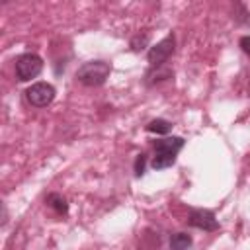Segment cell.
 Masks as SVG:
<instances>
[{
    "label": "cell",
    "mask_w": 250,
    "mask_h": 250,
    "mask_svg": "<svg viewBox=\"0 0 250 250\" xmlns=\"http://www.w3.org/2000/svg\"><path fill=\"white\" fill-rule=\"evenodd\" d=\"M146 41H148V37L146 35H137L133 41H131V47H133V51H141V49H145V45H146Z\"/></svg>",
    "instance_id": "12"
},
{
    "label": "cell",
    "mask_w": 250,
    "mask_h": 250,
    "mask_svg": "<svg viewBox=\"0 0 250 250\" xmlns=\"http://www.w3.org/2000/svg\"><path fill=\"white\" fill-rule=\"evenodd\" d=\"M143 172H145V154H139L135 160V174L143 176Z\"/></svg>",
    "instance_id": "13"
},
{
    "label": "cell",
    "mask_w": 250,
    "mask_h": 250,
    "mask_svg": "<svg viewBox=\"0 0 250 250\" xmlns=\"http://www.w3.org/2000/svg\"><path fill=\"white\" fill-rule=\"evenodd\" d=\"M41 68H43L41 57H37L35 53H23L16 61V78L21 82H27V80L35 78L41 72Z\"/></svg>",
    "instance_id": "2"
},
{
    "label": "cell",
    "mask_w": 250,
    "mask_h": 250,
    "mask_svg": "<svg viewBox=\"0 0 250 250\" xmlns=\"http://www.w3.org/2000/svg\"><path fill=\"white\" fill-rule=\"evenodd\" d=\"M191 246V236L186 232H176L170 238V248L172 250H188Z\"/></svg>",
    "instance_id": "8"
},
{
    "label": "cell",
    "mask_w": 250,
    "mask_h": 250,
    "mask_svg": "<svg viewBox=\"0 0 250 250\" xmlns=\"http://www.w3.org/2000/svg\"><path fill=\"white\" fill-rule=\"evenodd\" d=\"M188 223L195 229H201V230H217L219 229V221L215 219V215L207 209H193L189 213V219Z\"/></svg>",
    "instance_id": "5"
},
{
    "label": "cell",
    "mask_w": 250,
    "mask_h": 250,
    "mask_svg": "<svg viewBox=\"0 0 250 250\" xmlns=\"http://www.w3.org/2000/svg\"><path fill=\"white\" fill-rule=\"evenodd\" d=\"M47 203H49L59 215H66V213H68V203H66V199H64L62 195H59V193H51V195L47 197Z\"/></svg>",
    "instance_id": "9"
},
{
    "label": "cell",
    "mask_w": 250,
    "mask_h": 250,
    "mask_svg": "<svg viewBox=\"0 0 250 250\" xmlns=\"http://www.w3.org/2000/svg\"><path fill=\"white\" fill-rule=\"evenodd\" d=\"M184 146V139L182 137H166L154 143V150H168V152H176Z\"/></svg>",
    "instance_id": "6"
},
{
    "label": "cell",
    "mask_w": 250,
    "mask_h": 250,
    "mask_svg": "<svg viewBox=\"0 0 250 250\" xmlns=\"http://www.w3.org/2000/svg\"><path fill=\"white\" fill-rule=\"evenodd\" d=\"M240 45H242V49H244L246 53H250V37H248V35L240 39Z\"/></svg>",
    "instance_id": "14"
},
{
    "label": "cell",
    "mask_w": 250,
    "mask_h": 250,
    "mask_svg": "<svg viewBox=\"0 0 250 250\" xmlns=\"http://www.w3.org/2000/svg\"><path fill=\"white\" fill-rule=\"evenodd\" d=\"M146 82L148 84H154V82H162V80H166V78H172V70L170 68H162L160 70V66H156L152 72H148L146 74Z\"/></svg>",
    "instance_id": "11"
},
{
    "label": "cell",
    "mask_w": 250,
    "mask_h": 250,
    "mask_svg": "<svg viewBox=\"0 0 250 250\" xmlns=\"http://www.w3.org/2000/svg\"><path fill=\"white\" fill-rule=\"evenodd\" d=\"M174 45H176L174 35L172 33L166 35L162 41H158L154 47H150V51H148V62L152 66H162L168 61V57L174 53Z\"/></svg>",
    "instance_id": "4"
},
{
    "label": "cell",
    "mask_w": 250,
    "mask_h": 250,
    "mask_svg": "<svg viewBox=\"0 0 250 250\" xmlns=\"http://www.w3.org/2000/svg\"><path fill=\"white\" fill-rule=\"evenodd\" d=\"M25 96H27V102L31 105L45 107L55 100V88L51 84H47V82H35V84H31L27 88Z\"/></svg>",
    "instance_id": "3"
},
{
    "label": "cell",
    "mask_w": 250,
    "mask_h": 250,
    "mask_svg": "<svg viewBox=\"0 0 250 250\" xmlns=\"http://www.w3.org/2000/svg\"><path fill=\"white\" fill-rule=\"evenodd\" d=\"M170 129H172V123L166 121V119H152L146 125V131L148 133H156V135H166V133H170Z\"/></svg>",
    "instance_id": "10"
},
{
    "label": "cell",
    "mask_w": 250,
    "mask_h": 250,
    "mask_svg": "<svg viewBox=\"0 0 250 250\" xmlns=\"http://www.w3.org/2000/svg\"><path fill=\"white\" fill-rule=\"evenodd\" d=\"M176 162V152H168V150H154V158H152V168L154 170H162L168 168Z\"/></svg>",
    "instance_id": "7"
},
{
    "label": "cell",
    "mask_w": 250,
    "mask_h": 250,
    "mask_svg": "<svg viewBox=\"0 0 250 250\" xmlns=\"http://www.w3.org/2000/svg\"><path fill=\"white\" fill-rule=\"evenodd\" d=\"M109 72H111L109 62H105V61H90V62H84L78 68L76 78L84 86H102L107 80Z\"/></svg>",
    "instance_id": "1"
}]
</instances>
